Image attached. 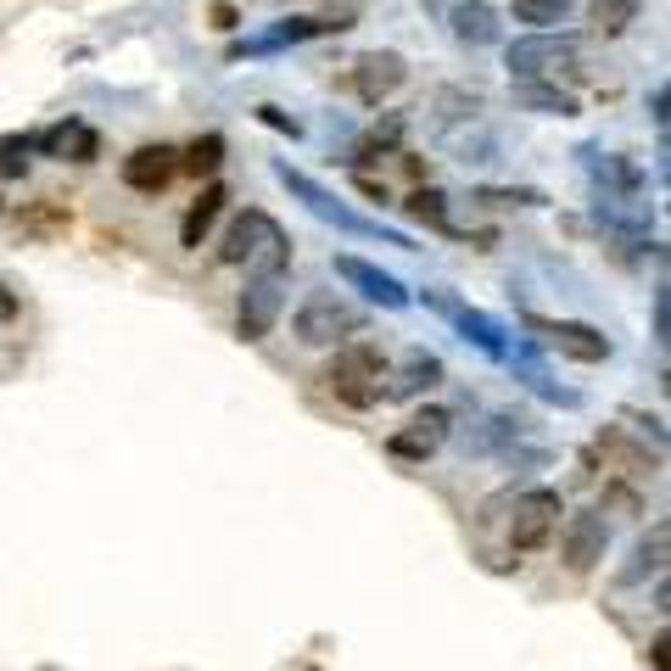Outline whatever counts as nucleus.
Masks as SVG:
<instances>
[{
	"instance_id": "obj_1",
	"label": "nucleus",
	"mask_w": 671,
	"mask_h": 671,
	"mask_svg": "<svg viewBox=\"0 0 671 671\" xmlns=\"http://www.w3.org/2000/svg\"><path fill=\"white\" fill-rule=\"evenodd\" d=\"M275 180L313 213V219H324V224H336V230H342V235H359V241H381V246H397V252H419L403 230H386L381 219H364V213H353L342 196H336V191H324L319 180H308L302 174V168H291V162H275Z\"/></svg>"
},
{
	"instance_id": "obj_2",
	"label": "nucleus",
	"mask_w": 671,
	"mask_h": 671,
	"mask_svg": "<svg viewBox=\"0 0 671 671\" xmlns=\"http://www.w3.org/2000/svg\"><path fill=\"white\" fill-rule=\"evenodd\" d=\"M324 381H330V392L342 397L348 408H370V403H381L386 359H381V348H370V342H353V348H342V353L330 359Z\"/></svg>"
},
{
	"instance_id": "obj_3",
	"label": "nucleus",
	"mask_w": 671,
	"mask_h": 671,
	"mask_svg": "<svg viewBox=\"0 0 671 671\" xmlns=\"http://www.w3.org/2000/svg\"><path fill=\"white\" fill-rule=\"evenodd\" d=\"M521 324L537 336L548 353H560V359H571V364H605V359H610V336L594 330V324H582V319H543V313H526Z\"/></svg>"
},
{
	"instance_id": "obj_4",
	"label": "nucleus",
	"mask_w": 671,
	"mask_h": 671,
	"mask_svg": "<svg viewBox=\"0 0 671 671\" xmlns=\"http://www.w3.org/2000/svg\"><path fill=\"white\" fill-rule=\"evenodd\" d=\"M291 330H297L302 348H336V342H348V336L364 330V313L353 302H336V297H308L297 308Z\"/></svg>"
},
{
	"instance_id": "obj_5",
	"label": "nucleus",
	"mask_w": 671,
	"mask_h": 671,
	"mask_svg": "<svg viewBox=\"0 0 671 671\" xmlns=\"http://www.w3.org/2000/svg\"><path fill=\"white\" fill-rule=\"evenodd\" d=\"M582 51V34H554V29H532L526 40H515L510 51H503V67H510V78H543L554 67H565L571 56Z\"/></svg>"
},
{
	"instance_id": "obj_6",
	"label": "nucleus",
	"mask_w": 671,
	"mask_h": 671,
	"mask_svg": "<svg viewBox=\"0 0 671 671\" xmlns=\"http://www.w3.org/2000/svg\"><path fill=\"white\" fill-rule=\"evenodd\" d=\"M560 515H565V503H560L554 487H532V492H521V498H515V521H510V548H515V554L543 548V543L554 537Z\"/></svg>"
},
{
	"instance_id": "obj_7",
	"label": "nucleus",
	"mask_w": 671,
	"mask_h": 671,
	"mask_svg": "<svg viewBox=\"0 0 671 671\" xmlns=\"http://www.w3.org/2000/svg\"><path fill=\"white\" fill-rule=\"evenodd\" d=\"M426 302H432L443 319H454V330L465 336V342H476L492 364L510 359V330H503L492 313H481V308H470V302H459V297H448V291H426Z\"/></svg>"
},
{
	"instance_id": "obj_8",
	"label": "nucleus",
	"mask_w": 671,
	"mask_h": 671,
	"mask_svg": "<svg viewBox=\"0 0 671 671\" xmlns=\"http://www.w3.org/2000/svg\"><path fill=\"white\" fill-rule=\"evenodd\" d=\"M280 308H286V275H252L241 291V308H235V336L241 342H264Z\"/></svg>"
},
{
	"instance_id": "obj_9",
	"label": "nucleus",
	"mask_w": 671,
	"mask_h": 671,
	"mask_svg": "<svg viewBox=\"0 0 671 671\" xmlns=\"http://www.w3.org/2000/svg\"><path fill=\"white\" fill-rule=\"evenodd\" d=\"M448 432H454V414H448V408H419L403 432H392V437H386V454H392V459L419 465V459H432V454L448 443Z\"/></svg>"
},
{
	"instance_id": "obj_10",
	"label": "nucleus",
	"mask_w": 671,
	"mask_h": 671,
	"mask_svg": "<svg viewBox=\"0 0 671 671\" xmlns=\"http://www.w3.org/2000/svg\"><path fill=\"white\" fill-rule=\"evenodd\" d=\"M336 275H342L353 291H364L375 308H386V313H403L414 297L403 291V280L397 275H386V269H375V264H364V258H353V252H336Z\"/></svg>"
},
{
	"instance_id": "obj_11",
	"label": "nucleus",
	"mask_w": 671,
	"mask_h": 671,
	"mask_svg": "<svg viewBox=\"0 0 671 671\" xmlns=\"http://www.w3.org/2000/svg\"><path fill=\"white\" fill-rule=\"evenodd\" d=\"M403 84H408V62L397 51H364L359 67H353V90H359L364 107H381L386 96L403 90Z\"/></svg>"
},
{
	"instance_id": "obj_12",
	"label": "nucleus",
	"mask_w": 671,
	"mask_h": 671,
	"mask_svg": "<svg viewBox=\"0 0 671 671\" xmlns=\"http://www.w3.org/2000/svg\"><path fill=\"white\" fill-rule=\"evenodd\" d=\"M180 174V151L174 146H140V151H129L124 157V185L129 191H140V196H157V191H168V180Z\"/></svg>"
},
{
	"instance_id": "obj_13",
	"label": "nucleus",
	"mask_w": 671,
	"mask_h": 671,
	"mask_svg": "<svg viewBox=\"0 0 671 671\" xmlns=\"http://www.w3.org/2000/svg\"><path fill=\"white\" fill-rule=\"evenodd\" d=\"M610 548V521L599 510H576L565 521V565L571 571H594Z\"/></svg>"
},
{
	"instance_id": "obj_14",
	"label": "nucleus",
	"mask_w": 671,
	"mask_h": 671,
	"mask_svg": "<svg viewBox=\"0 0 671 671\" xmlns=\"http://www.w3.org/2000/svg\"><path fill=\"white\" fill-rule=\"evenodd\" d=\"M342 34V29H353L348 18H336V23H319V18H291V23H280V29H269V34H258V40H241V45H230V62H241V56H275V51H286V45H302V40H319V34Z\"/></svg>"
},
{
	"instance_id": "obj_15",
	"label": "nucleus",
	"mask_w": 671,
	"mask_h": 671,
	"mask_svg": "<svg viewBox=\"0 0 671 671\" xmlns=\"http://www.w3.org/2000/svg\"><path fill=\"white\" fill-rule=\"evenodd\" d=\"M34 151L40 157H56V162H96L102 157V135L90 124H78V118H62L45 135H34Z\"/></svg>"
},
{
	"instance_id": "obj_16",
	"label": "nucleus",
	"mask_w": 671,
	"mask_h": 671,
	"mask_svg": "<svg viewBox=\"0 0 671 671\" xmlns=\"http://www.w3.org/2000/svg\"><path fill=\"white\" fill-rule=\"evenodd\" d=\"M432 386H443V359L426 353V348H408V359L381 386V397H419V392H432Z\"/></svg>"
},
{
	"instance_id": "obj_17",
	"label": "nucleus",
	"mask_w": 671,
	"mask_h": 671,
	"mask_svg": "<svg viewBox=\"0 0 671 671\" xmlns=\"http://www.w3.org/2000/svg\"><path fill=\"white\" fill-rule=\"evenodd\" d=\"M269 230H275V219H269V213L246 207V213L224 230V241H219V264H246L252 252H258V246L269 241Z\"/></svg>"
},
{
	"instance_id": "obj_18",
	"label": "nucleus",
	"mask_w": 671,
	"mask_h": 671,
	"mask_svg": "<svg viewBox=\"0 0 671 671\" xmlns=\"http://www.w3.org/2000/svg\"><path fill=\"white\" fill-rule=\"evenodd\" d=\"M510 96L526 113H548V118H571L576 113V96L560 90V84H543V78H510Z\"/></svg>"
},
{
	"instance_id": "obj_19",
	"label": "nucleus",
	"mask_w": 671,
	"mask_h": 671,
	"mask_svg": "<svg viewBox=\"0 0 671 671\" xmlns=\"http://www.w3.org/2000/svg\"><path fill=\"white\" fill-rule=\"evenodd\" d=\"M448 23H454L459 45H492L498 40V12L487 7V0H459V7L448 12Z\"/></svg>"
},
{
	"instance_id": "obj_20",
	"label": "nucleus",
	"mask_w": 671,
	"mask_h": 671,
	"mask_svg": "<svg viewBox=\"0 0 671 671\" xmlns=\"http://www.w3.org/2000/svg\"><path fill=\"white\" fill-rule=\"evenodd\" d=\"M224 202H230V191H224L219 180H207V185H202V196H196V202L185 207V224H180V241H185V246H202V241H207V230L219 224V213H224Z\"/></svg>"
},
{
	"instance_id": "obj_21",
	"label": "nucleus",
	"mask_w": 671,
	"mask_h": 671,
	"mask_svg": "<svg viewBox=\"0 0 671 671\" xmlns=\"http://www.w3.org/2000/svg\"><path fill=\"white\" fill-rule=\"evenodd\" d=\"M665 548H671V526L660 521V526L632 548V565H621V587H638L643 576H660V571H665Z\"/></svg>"
},
{
	"instance_id": "obj_22",
	"label": "nucleus",
	"mask_w": 671,
	"mask_h": 671,
	"mask_svg": "<svg viewBox=\"0 0 671 671\" xmlns=\"http://www.w3.org/2000/svg\"><path fill=\"white\" fill-rule=\"evenodd\" d=\"M470 202H481V207H548V196L537 185H476Z\"/></svg>"
},
{
	"instance_id": "obj_23",
	"label": "nucleus",
	"mask_w": 671,
	"mask_h": 671,
	"mask_svg": "<svg viewBox=\"0 0 671 671\" xmlns=\"http://www.w3.org/2000/svg\"><path fill=\"white\" fill-rule=\"evenodd\" d=\"M403 213H408V219H419V224H432V230H454V224H448V196H443L437 185H419V191H408Z\"/></svg>"
},
{
	"instance_id": "obj_24",
	"label": "nucleus",
	"mask_w": 671,
	"mask_h": 671,
	"mask_svg": "<svg viewBox=\"0 0 671 671\" xmlns=\"http://www.w3.org/2000/svg\"><path fill=\"white\" fill-rule=\"evenodd\" d=\"M515 437H521V419H515V414H487V419H481V432H476L465 448H470V454H492V448L515 443Z\"/></svg>"
},
{
	"instance_id": "obj_25",
	"label": "nucleus",
	"mask_w": 671,
	"mask_h": 671,
	"mask_svg": "<svg viewBox=\"0 0 671 671\" xmlns=\"http://www.w3.org/2000/svg\"><path fill=\"white\" fill-rule=\"evenodd\" d=\"M219 162H224V135L207 129V135L191 140V151L180 157V174H196V180H202V174H219Z\"/></svg>"
},
{
	"instance_id": "obj_26",
	"label": "nucleus",
	"mask_w": 671,
	"mask_h": 671,
	"mask_svg": "<svg viewBox=\"0 0 671 671\" xmlns=\"http://www.w3.org/2000/svg\"><path fill=\"white\" fill-rule=\"evenodd\" d=\"M571 18V0H515V23L526 29H560Z\"/></svg>"
},
{
	"instance_id": "obj_27",
	"label": "nucleus",
	"mask_w": 671,
	"mask_h": 671,
	"mask_svg": "<svg viewBox=\"0 0 671 671\" xmlns=\"http://www.w3.org/2000/svg\"><path fill=\"white\" fill-rule=\"evenodd\" d=\"M29 151H34V135H0V180H23Z\"/></svg>"
},
{
	"instance_id": "obj_28",
	"label": "nucleus",
	"mask_w": 671,
	"mask_h": 671,
	"mask_svg": "<svg viewBox=\"0 0 671 671\" xmlns=\"http://www.w3.org/2000/svg\"><path fill=\"white\" fill-rule=\"evenodd\" d=\"M403 140V118H386V124H375L364 140H359V151H353V162H370L375 151H392Z\"/></svg>"
},
{
	"instance_id": "obj_29",
	"label": "nucleus",
	"mask_w": 671,
	"mask_h": 671,
	"mask_svg": "<svg viewBox=\"0 0 671 671\" xmlns=\"http://www.w3.org/2000/svg\"><path fill=\"white\" fill-rule=\"evenodd\" d=\"M632 12H638V0H594V23H599V34H621V29L632 23Z\"/></svg>"
},
{
	"instance_id": "obj_30",
	"label": "nucleus",
	"mask_w": 671,
	"mask_h": 671,
	"mask_svg": "<svg viewBox=\"0 0 671 671\" xmlns=\"http://www.w3.org/2000/svg\"><path fill=\"white\" fill-rule=\"evenodd\" d=\"M258 124H269V129H280V135L302 140V124H297L291 113H280V107H258Z\"/></svg>"
},
{
	"instance_id": "obj_31",
	"label": "nucleus",
	"mask_w": 671,
	"mask_h": 671,
	"mask_svg": "<svg viewBox=\"0 0 671 671\" xmlns=\"http://www.w3.org/2000/svg\"><path fill=\"white\" fill-rule=\"evenodd\" d=\"M665 336H671V297L665 286H654V342L665 348Z\"/></svg>"
},
{
	"instance_id": "obj_32",
	"label": "nucleus",
	"mask_w": 671,
	"mask_h": 671,
	"mask_svg": "<svg viewBox=\"0 0 671 671\" xmlns=\"http://www.w3.org/2000/svg\"><path fill=\"white\" fill-rule=\"evenodd\" d=\"M213 23H219V29L230 34V29H241V12L230 7V0H219V7H213Z\"/></svg>"
},
{
	"instance_id": "obj_33",
	"label": "nucleus",
	"mask_w": 671,
	"mask_h": 671,
	"mask_svg": "<svg viewBox=\"0 0 671 671\" xmlns=\"http://www.w3.org/2000/svg\"><path fill=\"white\" fill-rule=\"evenodd\" d=\"M12 319H18V291L0 286V324H12Z\"/></svg>"
},
{
	"instance_id": "obj_34",
	"label": "nucleus",
	"mask_w": 671,
	"mask_h": 671,
	"mask_svg": "<svg viewBox=\"0 0 671 671\" xmlns=\"http://www.w3.org/2000/svg\"><path fill=\"white\" fill-rule=\"evenodd\" d=\"M649 113H654V129L665 135V84H660V90L649 96Z\"/></svg>"
},
{
	"instance_id": "obj_35",
	"label": "nucleus",
	"mask_w": 671,
	"mask_h": 671,
	"mask_svg": "<svg viewBox=\"0 0 671 671\" xmlns=\"http://www.w3.org/2000/svg\"><path fill=\"white\" fill-rule=\"evenodd\" d=\"M649 654H654V671H665V632H660V638L649 643Z\"/></svg>"
}]
</instances>
